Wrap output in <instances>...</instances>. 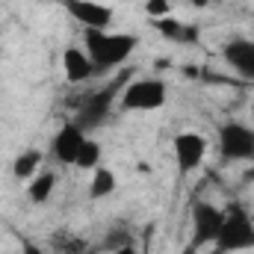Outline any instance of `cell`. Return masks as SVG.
<instances>
[{
  "label": "cell",
  "mask_w": 254,
  "mask_h": 254,
  "mask_svg": "<svg viewBox=\"0 0 254 254\" xmlns=\"http://www.w3.org/2000/svg\"><path fill=\"white\" fill-rule=\"evenodd\" d=\"M139 48L136 33H113V30H83V51L95 65V74H110L133 57Z\"/></svg>",
  "instance_id": "obj_1"
},
{
  "label": "cell",
  "mask_w": 254,
  "mask_h": 254,
  "mask_svg": "<svg viewBox=\"0 0 254 254\" xmlns=\"http://www.w3.org/2000/svg\"><path fill=\"white\" fill-rule=\"evenodd\" d=\"M136 71L127 68V71H119L113 80H107V86L89 92L80 98V104H74V122L83 127L86 133H95L98 127H104L110 122L113 110H119V95L127 86V80H133Z\"/></svg>",
  "instance_id": "obj_2"
},
{
  "label": "cell",
  "mask_w": 254,
  "mask_h": 254,
  "mask_svg": "<svg viewBox=\"0 0 254 254\" xmlns=\"http://www.w3.org/2000/svg\"><path fill=\"white\" fill-rule=\"evenodd\" d=\"M210 249H213V254H240L254 249V216L240 201H231L225 207L219 237Z\"/></svg>",
  "instance_id": "obj_3"
},
{
  "label": "cell",
  "mask_w": 254,
  "mask_h": 254,
  "mask_svg": "<svg viewBox=\"0 0 254 254\" xmlns=\"http://www.w3.org/2000/svg\"><path fill=\"white\" fill-rule=\"evenodd\" d=\"M169 101V86L160 77H133L119 95L122 113H157Z\"/></svg>",
  "instance_id": "obj_4"
},
{
  "label": "cell",
  "mask_w": 254,
  "mask_h": 254,
  "mask_svg": "<svg viewBox=\"0 0 254 254\" xmlns=\"http://www.w3.org/2000/svg\"><path fill=\"white\" fill-rule=\"evenodd\" d=\"M216 148L225 163H254V127L240 119L222 122L216 133Z\"/></svg>",
  "instance_id": "obj_5"
},
{
  "label": "cell",
  "mask_w": 254,
  "mask_h": 254,
  "mask_svg": "<svg viewBox=\"0 0 254 254\" xmlns=\"http://www.w3.org/2000/svg\"><path fill=\"white\" fill-rule=\"evenodd\" d=\"M222 219H225V207H216L213 201H192L190 207V254L201 252V249H210L219 237V228H222Z\"/></svg>",
  "instance_id": "obj_6"
},
{
  "label": "cell",
  "mask_w": 254,
  "mask_h": 254,
  "mask_svg": "<svg viewBox=\"0 0 254 254\" xmlns=\"http://www.w3.org/2000/svg\"><path fill=\"white\" fill-rule=\"evenodd\" d=\"M207 154H210V142H207V136H201L195 130H184L172 139V157H175L178 178H190L192 172H198L204 166Z\"/></svg>",
  "instance_id": "obj_7"
},
{
  "label": "cell",
  "mask_w": 254,
  "mask_h": 254,
  "mask_svg": "<svg viewBox=\"0 0 254 254\" xmlns=\"http://www.w3.org/2000/svg\"><path fill=\"white\" fill-rule=\"evenodd\" d=\"M71 21H77L83 30H113L116 9L101 0H57Z\"/></svg>",
  "instance_id": "obj_8"
},
{
  "label": "cell",
  "mask_w": 254,
  "mask_h": 254,
  "mask_svg": "<svg viewBox=\"0 0 254 254\" xmlns=\"http://www.w3.org/2000/svg\"><path fill=\"white\" fill-rule=\"evenodd\" d=\"M89 136H92V133H86L74 119L65 122V125L54 133L51 145H48V151H51L48 157L57 160L60 166H74V163H77V154H80V148H83V142H86Z\"/></svg>",
  "instance_id": "obj_9"
},
{
  "label": "cell",
  "mask_w": 254,
  "mask_h": 254,
  "mask_svg": "<svg viewBox=\"0 0 254 254\" xmlns=\"http://www.w3.org/2000/svg\"><path fill=\"white\" fill-rule=\"evenodd\" d=\"M222 60L225 65L246 83H254V39L234 36L222 45Z\"/></svg>",
  "instance_id": "obj_10"
},
{
  "label": "cell",
  "mask_w": 254,
  "mask_h": 254,
  "mask_svg": "<svg viewBox=\"0 0 254 254\" xmlns=\"http://www.w3.org/2000/svg\"><path fill=\"white\" fill-rule=\"evenodd\" d=\"M63 71L68 83H86L95 77V65L83 51V45H68L63 51Z\"/></svg>",
  "instance_id": "obj_11"
},
{
  "label": "cell",
  "mask_w": 254,
  "mask_h": 254,
  "mask_svg": "<svg viewBox=\"0 0 254 254\" xmlns=\"http://www.w3.org/2000/svg\"><path fill=\"white\" fill-rule=\"evenodd\" d=\"M151 24H154V30H157L166 42H172V45L187 48V45H195V42H198V27H192V24L181 21V18H175V15H169V18H157V21H151Z\"/></svg>",
  "instance_id": "obj_12"
},
{
  "label": "cell",
  "mask_w": 254,
  "mask_h": 254,
  "mask_svg": "<svg viewBox=\"0 0 254 254\" xmlns=\"http://www.w3.org/2000/svg\"><path fill=\"white\" fill-rule=\"evenodd\" d=\"M42 166H45V151H39V148H24V151H18L15 160H12V178L21 181V184H27L30 178H36V175L42 172Z\"/></svg>",
  "instance_id": "obj_13"
},
{
  "label": "cell",
  "mask_w": 254,
  "mask_h": 254,
  "mask_svg": "<svg viewBox=\"0 0 254 254\" xmlns=\"http://www.w3.org/2000/svg\"><path fill=\"white\" fill-rule=\"evenodd\" d=\"M57 184H60L57 172H54V169H42L36 178L27 181V201H30V204H48V201L54 198Z\"/></svg>",
  "instance_id": "obj_14"
},
{
  "label": "cell",
  "mask_w": 254,
  "mask_h": 254,
  "mask_svg": "<svg viewBox=\"0 0 254 254\" xmlns=\"http://www.w3.org/2000/svg\"><path fill=\"white\" fill-rule=\"evenodd\" d=\"M119 190V178L110 166H98L92 172V184H89V198L92 201H101V198H110L113 192Z\"/></svg>",
  "instance_id": "obj_15"
},
{
  "label": "cell",
  "mask_w": 254,
  "mask_h": 254,
  "mask_svg": "<svg viewBox=\"0 0 254 254\" xmlns=\"http://www.w3.org/2000/svg\"><path fill=\"white\" fill-rule=\"evenodd\" d=\"M101 157H104V148H101V142H98L95 136H89V139L83 142L80 154H77V163H74V169H83V172H95V169L101 166Z\"/></svg>",
  "instance_id": "obj_16"
},
{
  "label": "cell",
  "mask_w": 254,
  "mask_h": 254,
  "mask_svg": "<svg viewBox=\"0 0 254 254\" xmlns=\"http://www.w3.org/2000/svg\"><path fill=\"white\" fill-rule=\"evenodd\" d=\"M54 254H86V240L77 237V234H68V231H60L51 237V246H48Z\"/></svg>",
  "instance_id": "obj_17"
},
{
  "label": "cell",
  "mask_w": 254,
  "mask_h": 254,
  "mask_svg": "<svg viewBox=\"0 0 254 254\" xmlns=\"http://www.w3.org/2000/svg\"><path fill=\"white\" fill-rule=\"evenodd\" d=\"M145 15H148L151 21L169 18V15H172V0H145Z\"/></svg>",
  "instance_id": "obj_18"
},
{
  "label": "cell",
  "mask_w": 254,
  "mask_h": 254,
  "mask_svg": "<svg viewBox=\"0 0 254 254\" xmlns=\"http://www.w3.org/2000/svg\"><path fill=\"white\" fill-rule=\"evenodd\" d=\"M21 254H54L48 246L42 243H33V240H21Z\"/></svg>",
  "instance_id": "obj_19"
},
{
  "label": "cell",
  "mask_w": 254,
  "mask_h": 254,
  "mask_svg": "<svg viewBox=\"0 0 254 254\" xmlns=\"http://www.w3.org/2000/svg\"><path fill=\"white\" fill-rule=\"evenodd\" d=\"M107 254H139V249H136V243H127V246L116 249V252H107Z\"/></svg>",
  "instance_id": "obj_20"
},
{
  "label": "cell",
  "mask_w": 254,
  "mask_h": 254,
  "mask_svg": "<svg viewBox=\"0 0 254 254\" xmlns=\"http://www.w3.org/2000/svg\"><path fill=\"white\" fill-rule=\"evenodd\" d=\"M184 3H190L192 9H207V6H210L213 0H184Z\"/></svg>",
  "instance_id": "obj_21"
},
{
  "label": "cell",
  "mask_w": 254,
  "mask_h": 254,
  "mask_svg": "<svg viewBox=\"0 0 254 254\" xmlns=\"http://www.w3.org/2000/svg\"><path fill=\"white\" fill-rule=\"evenodd\" d=\"M252 116H254V98H252Z\"/></svg>",
  "instance_id": "obj_22"
},
{
  "label": "cell",
  "mask_w": 254,
  "mask_h": 254,
  "mask_svg": "<svg viewBox=\"0 0 254 254\" xmlns=\"http://www.w3.org/2000/svg\"><path fill=\"white\" fill-rule=\"evenodd\" d=\"M252 178H254V172H252Z\"/></svg>",
  "instance_id": "obj_23"
}]
</instances>
